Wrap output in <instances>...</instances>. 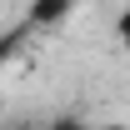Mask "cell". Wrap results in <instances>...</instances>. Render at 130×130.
Here are the masks:
<instances>
[{"label":"cell","instance_id":"1","mask_svg":"<svg viewBox=\"0 0 130 130\" xmlns=\"http://www.w3.org/2000/svg\"><path fill=\"white\" fill-rule=\"evenodd\" d=\"M75 0H30V25H55V20L70 15Z\"/></svg>","mask_w":130,"mask_h":130},{"label":"cell","instance_id":"2","mask_svg":"<svg viewBox=\"0 0 130 130\" xmlns=\"http://www.w3.org/2000/svg\"><path fill=\"white\" fill-rule=\"evenodd\" d=\"M115 40H120V50L130 55V0H125V10L115 15Z\"/></svg>","mask_w":130,"mask_h":130},{"label":"cell","instance_id":"3","mask_svg":"<svg viewBox=\"0 0 130 130\" xmlns=\"http://www.w3.org/2000/svg\"><path fill=\"white\" fill-rule=\"evenodd\" d=\"M55 130H130L125 120H105V125H80V120H60Z\"/></svg>","mask_w":130,"mask_h":130}]
</instances>
